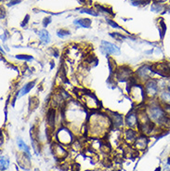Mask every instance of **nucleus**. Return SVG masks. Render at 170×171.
Returning a JSON list of instances; mask_svg holds the SVG:
<instances>
[{
  "instance_id": "19",
  "label": "nucleus",
  "mask_w": 170,
  "mask_h": 171,
  "mask_svg": "<svg viewBox=\"0 0 170 171\" xmlns=\"http://www.w3.org/2000/svg\"><path fill=\"white\" fill-rule=\"evenodd\" d=\"M96 8L98 10H99V12L100 11L101 13H103V14L107 15V16H114V12L111 11V10H109V8H107L106 7H103L101 5H98V4H96L95 5Z\"/></svg>"
},
{
  "instance_id": "27",
  "label": "nucleus",
  "mask_w": 170,
  "mask_h": 171,
  "mask_svg": "<svg viewBox=\"0 0 170 171\" xmlns=\"http://www.w3.org/2000/svg\"><path fill=\"white\" fill-rule=\"evenodd\" d=\"M10 166V161H8L5 156H1V170H5Z\"/></svg>"
},
{
  "instance_id": "29",
  "label": "nucleus",
  "mask_w": 170,
  "mask_h": 171,
  "mask_svg": "<svg viewBox=\"0 0 170 171\" xmlns=\"http://www.w3.org/2000/svg\"><path fill=\"white\" fill-rule=\"evenodd\" d=\"M106 23H108L111 27H113V28H116V29H122V27H120V26L118 25V23H116L115 21L114 20H111L109 18H107L106 19Z\"/></svg>"
},
{
  "instance_id": "35",
  "label": "nucleus",
  "mask_w": 170,
  "mask_h": 171,
  "mask_svg": "<svg viewBox=\"0 0 170 171\" xmlns=\"http://www.w3.org/2000/svg\"><path fill=\"white\" fill-rule=\"evenodd\" d=\"M21 1V0H10V1L8 2V7L14 6V5H16V4H19V3H20Z\"/></svg>"
},
{
  "instance_id": "14",
  "label": "nucleus",
  "mask_w": 170,
  "mask_h": 171,
  "mask_svg": "<svg viewBox=\"0 0 170 171\" xmlns=\"http://www.w3.org/2000/svg\"><path fill=\"white\" fill-rule=\"evenodd\" d=\"M74 23L81 26V27L84 28H89L90 27V25L92 23V21L90 19H87V18H82V19H77V20H74Z\"/></svg>"
},
{
  "instance_id": "37",
  "label": "nucleus",
  "mask_w": 170,
  "mask_h": 171,
  "mask_svg": "<svg viewBox=\"0 0 170 171\" xmlns=\"http://www.w3.org/2000/svg\"><path fill=\"white\" fill-rule=\"evenodd\" d=\"M154 2H158V3H162V4H164V2H167V0H154Z\"/></svg>"
},
{
  "instance_id": "3",
  "label": "nucleus",
  "mask_w": 170,
  "mask_h": 171,
  "mask_svg": "<svg viewBox=\"0 0 170 171\" xmlns=\"http://www.w3.org/2000/svg\"><path fill=\"white\" fill-rule=\"evenodd\" d=\"M130 87L129 89H127L128 93L131 95V97L133 100L137 102L138 103H140L145 102V99L147 98L146 93H145V89L144 87H142L141 85H138V84H130L129 85Z\"/></svg>"
},
{
  "instance_id": "21",
  "label": "nucleus",
  "mask_w": 170,
  "mask_h": 171,
  "mask_svg": "<svg viewBox=\"0 0 170 171\" xmlns=\"http://www.w3.org/2000/svg\"><path fill=\"white\" fill-rule=\"evenodd\" d=\"M78 10H80L81 13H86V14L91 15L94 17L99 16V13L96 12L94 10H92V8H78Z\"/></svg>"
},
{
  "instance_id": "22",
  "label": "nucleus",
  "mask_w": 170,
  "mask_h": 171,
  "mask_svg": "<svg viewBox=\"0 0 170 171\" xmlns=\"http://www.w3.org/2000/svg\"><path fill=\"white\" fill-rule=\"evenodd\" d=\"M55 155H60L61 157H64V156H66L67 152H66V151L61 145L55 144Z\"/></svg>"
},
{
  "instance_id": "13",
  "label": "nucleus",
  "mask_w": 170,
  "mask_h": 171,
  "mask_svg": "<svg viewBox=\"0 0 170 171\" xmlns=\"http://www.w3.org/2000/svg\"><path fill=\"white\" fill-rule=\"evenodd\" d=\"M110 119L111 122L114 125V126H121L123 125V116L117 113L111 112L110 113Z\"/></svg>"
},
{
  "instance_id": "12",
  "label": "nucleus",
  "mask_w": 170,
  "mask_h": 171,
  "mask_svg": "<svg viewBox=\"0 0 170 171\" xmlns=\"http://www.w3.org/2000/svg\"><path fill=\"white\" fill-rule=\"evenodd\" d=\"M148 142H149L148 138H147L146 136L142 135V136H140V137H138L136 139L135 145H136V147L138 149H140V150H144V149H146L147 145H148Z\"/></svg>"
},
{
  "instance_id": "30",
  "label": "nucleus",
  "mask_w": 170,
  "mask_h": 171,
  "mask_svg": "<svg viewBox=\"0 0 170 171\" xmlns=\"http://www.w3.org/2000/svg\"><path fill=\"white\" fill-rule=\"evenodd\" d=\"M16 59L24 60H32L34 58H33V56H29V55H16Z\"/></svg>"
},
{
  "instance_id": "26",
  "label": "nucleus",
  "mask_w": 170,
  "mask_h": 171,
  "mask_svg": "<svg viewBox=\"0 0 170 171\" xmlns=\"http://www.w3.org/2000/svg\"><path fill=\"white\" fill-rule=\"evenodd\" d=\"M110 36L114 38L115 40H117V41H120V40H124V39H126L127 36H124V34H120V33H111L110 34Z\"/></svg>"
},
{
  "instance_id": "38",
  "label": "nucleus",
  "mask_w": 170,
  "mask_h": 171,
  "mask_svg": "<svg viewBox=\"0 0 170 171\" xmlns=\"http://www.w3.org/2000/svg\"><path fill=\"white\" fill-rule=\"evenodd\" d=\"M167 165H168V166H170V156L167 158Z\"/></svg>"
},
{
  "instance_id": "18",
  "label": "nucleus",
  "mask_w": 170,
  "mask_h": 171,
  "mask_svg": "<svg viewBox=\"0 0 170 171\" xmlns=\"http://www.w3.org/2000/svg\"><path fill=\"white\" fill-rule=\"evenodd\" d=\"M34 84H35L34 81L30 82V83H28V84H26V85L21 89V90L20 91V95H19L20 97H21V96H23V95H25V94H27L28 92L34 87Z\"/></svg>"
},
{
  "instance_id": "24",
  "label": "nucleus",
  "mask_w": 170,
  "mask_h": 171,
  "mask_svg": "<svg viewBox=\"0 0 170 171\" xmlns=\"http://www.w3.org/2000/svg\"><path fill=\"white\" fill-rule=\"evenodd\" d=\"M71 34L70 31L69 30H66V29H60L57 31V36L61 37V38H64L66 36H69Z\"/></svg>"
},
{
  "instance_id": "32",
  "label": "nucleus",
  "mask_w": 170,
  "mask_h": 171,
  "mask_svg": "<svg viewBox=\"0 0 170 171\" xmlns=\"http://www.w3.org/2000/svg\"><path fill=\"white\" fill-rule=\"evenodd\" d=\"M163 105V109L167 115V117L170 118V104H162Z\"/></svg>"
},
{
  "instance_id": "31",
  "label": "nucleus",
  "mask_w": 170,
  "mask_h": 171,
  "mask_svg": "<svg viewBox=\"0 0 170 171\" xmlns=\"http://www.w3.org/2000/svg\"><path fill=\"white\" fill-rule=\"evenodd\" d=\"M151 0H131L133 5H145L146 3L150 2Z\"/></svg>"
},
{
  "instance_id": "33",
  "label": "nucleus",
  "mask_w": 170,
  "mask_h": 171,
  "mask_svg": "<svg viewBox=\"0 0 170 171\" xmlns=\"http://www.w3.org/2000/svg\"><path fill=\"white\" fill-rule=\"evenodd\" d=\"M51 23V17H46L43 20V26L44 27H47V26Z\"/></svg>"
},
{
  "instance_id": "15",
  "label": "nucleus",
  "mask_w": 170,
  "mask_h": 171,
  "mask_svg": "<svg viewBox=\"0 0 170 171\" xmlns=\"http://www.w3.org/2000/svg\"><path fill=\"white\" fill-rule=\"evenodd\" d=\"M158 30H159V34H160V39L161 40H163L164 36H165V33H167V23H164V21L163 18H160L159 21V24H158Z\"/></svg>"
},
{
  "instance_id": "16",
  "label": "nucleus",
  "mask_w": 170,
  "mask_h": 171,
  "mask_svg": "<svg viewBox=\"0 0 170 171\" xmlns=\"http://www.w3.org/2000/svg\"><path fill=\"white\" fill-rule=\"evenodd\" d=\"M165 8L162 3H158V2H153L151 4V11H153L155 13H161L162 11H164Z\"/></svg>"
},
{
  "instance_id": "4",
  "label": "nucleus",
  "mask_w": 170,
  "mask_h": 171,
  "mask_svg": "<svg viewBox=\"0 0 170 171\" xmlns=\"http://www.w3.org/2000/svg\"><path fill=\"white\" fill-rule=\"evenodd\" d=\"M154 73L153 72V65L150 64H144L140 66L137 70L136 76H137V80H142L144 83L151 78V76Z\"/></svg>"
},
{
  "instance_id": "8",
  "label": "nucleus",
  "mask_w": 170,
  "mask_h": 171,
  "mask_svg": "<svg viewBox=\"0 0 170 171\" xmlns=\"http://www.w3.org/2000/svg\"><path fill=\"white\" fill-rule=\"evenodd\" d=\"M63 137V139H61V141H60L61 143H64V144H68L71 142L72 141V134L71 132L66 128H61L59 131L57 132V138L58 139H61Z\"/></svg>"
},
{
  "instance_id": "20",
  "label": "nucleus",
  "mask_w": 170,
  "mask_h": 171,
  "mask_svg": "<svg viewBox=\"0 0 170 171\" xmlns=\"http://www.w3.org/2000/svg\"><path fill=\"white\" fill-rule=\"evenodd\" d=\"M125 136H126V139H127V141H134V139H137V133H136V131L131 129V128L126 130V132H125Z\"/></svg>"
},
{
  "instance_id": "10",
  "label": "nucleus",
  "mask_w": 170,
  "mask_h": 171,
  "mask_svg": "<svg viewBox=\"0 0 170 171\" xmlns=\"http://www.w3.org/2000/svg\"><path fill=\"white\" fill-rule=\"evenodd\" d=\"M56 121V110L55 108H50L47 113V123L50 128H54Z\"/></svg>"
},
{
  "instance_id": "28",
  "label": "nucleus",
  "mask_w": 170,
  "mask_h": 171,
  "mask_svg": "<svg viewBox=\"0 0 170 171\" xmlns=\"http://www.w3.org/2000/svg\"><path fill=\"white\" fill-rule=\"evenodd\" d=\"M109 60V69H110V72L111 73H115L116 72V65H115V61L111 59V58H109L108 59Z\"/></svg>"
},
{
  "instance_id": "34",
  "label": "nucleus",
  "mask_w": 170,
  "mask_h": 171,
  "mask_svg": "<svg viewBox=\"0 0 170 171\" xmlns=\"http://www.w3.org/2000/svg\"><path fill=\"white\" fill-rule=\"evenodd\" d=\"M29 18H30V16L27 14V15H26L25 16V18H24V20L23 21H22V23H21V26H22V27H24V26L26 25V24H27L28 23V21H29Z\"/></svg>"
},
{
  "instance_id": "25",
  "label": "nucleus",
  "mask_w": 170,
  "mask_h": 171,
  "mask_svg": "<svg viewBox=\"0 0 170 171\" xmlns=\"http://www.w3.org/2000/svg\"><path fill=\"white\" fill-rule=\"evenodd\" d=\"M18 146H19L20 149H22V150H23L26 153H27V155H30V151H29L27 145H26V144L23 141H22L21 139H18Z\"/></svg>"
},
{
  "instance_id": "1",
  "label": "nucleus",
  "mask_w": 170,
  "mask_h": 171,
  "mask_svg": "<svg viewBox=\"0 0 170 171\" xmlns=\"http://www.w3.org/2000/svg\"><path fill=\"white\" fill-rule=\"evenodd\" d=\"M147 115H148L151 121H153L156 126H160L161 128H164L168 117L165 115L163 109V105L159 100H155L153 103H151L146 108Z\"/></svg>"
},
{
  "instance_id": "5",
  "label": "nucleus",
  "mask_w": 170,
  "mask_h": 171,
  "mask_svg": "<svg viewBox=\"0 0 170 171\" xmlns=\"http://www.w3.org/2000/svg\"><path fill=\"white\" fill-rule=\"evenodd\" d=\"M153 67L154 73L164 78H170V65L168 62H156L153 64Z\"/></svg>"
},
{
  "instance_id": "39",
  "label": "nucleus",
  "mask_w": 170,
  "mask_h": 171,
  "mask_svg": "<svg viewBox=\"0 0 170 171\" xmlns=\"http://www.w3.org/2000/svg\"><path fill=\"white\" fill-rule=\"evenodd\" d=\"M167 89L168 90H170V82H169L168 84H167Z\"/></svg>"
},
{
  "instance_id": "7",
  "label": "nucleus",
  "mask_w": 170,
  "mask_h": 171,
  "mask_svg": "<svg viewBox=\"0 0 170 171\" xmlns=\"http://www.w3.org/2000/svg\"><path fill=\"white\" fill-rule=\"evenodd\" d=\"M101 50L106 54H111V55H119L120 54V49L115 46L114 44H111L107 41H101Z\"/></svg>"
},
{
  "instance_id": "11",
  "label": "nucleus",
  "mask_w": 170,
  "mask_h": 171,
  "mask_svg": "<svg viewBox=\"0 0 170 171\" xmlns=\"http://www.w3.org/2000/svg\"><path fill=\"white\" fill-rule=\"evenodd\" d=\"M159 102L162 104H170V90L167 89H162L158 96Z\"/></svg>"
},
{
  "instance_id": "6",
  "label": "nucleus",
  "mask_w": 170,
  "mask_h": 171,
  "mask_svg": "<svg viewBox=\"0 0 170 171\" xmlns=\"http://www.w3.org/2000/svg\"><path fill=\"white\" fill-rule=\"evenodd\" d=\"M115 78L120 82H125L127 80H130L132 78V71L130 68L127 66H120L116 69Z\"/></svg>"
},
{
  "instance_id": "17",
  "label": "nucleus",
  "mask_w": 170,
  "mask_h": 171,
  "mask_svg": "<svg viewBox=\"0 0 170 171\" xmlns=\"http://www.w3.org/2000/svg\"><path fill=\"white\" fill-rule=\"evenodd\" d=\"M39 37H40V40L43 41L44 43H48L50 41V33L47 32V30H41L39 32Z\"/></svg>"
},
{
  "instance_id": "23",
  "label": "nucleus",
  "mask_w": 170,
  "mask_h": 171,
  "mask_svg": "<svg viewBox=\"0 0 170 171\" xmlns=\"http://www.w3.org/2000/svg\"><path fill=\"white\" fill-rule=\"evenodd\" d=\"M38 100L37 98L35 97H32L30 98V102H29V108H30V111L34 110L35 108L38 106Z\"/></svg>"
},
{
  "instance_id": "36",
  "label": "nucleus",
  "mask_w": 170,
  "mask_h": 171,
  "mask_svg": "<svg viewBox=\"0 0 170 171\" xmlns=\"http://www.w3.org/2000/svg\"><path fill=\"white\" fill-rule=\"evenodd\" d=\"M5 10H4L3 8H1V19H4L5 18Z\"/></svg>"
},
{
  "instance_id": "9",
  "label": "nucleus",
  "mask_w": 170,
  "mask_h": 171,
  "mask_svg": "<svg viewBox=\"0 0 170 171\" xmlns=\"http://www.w3.org/2000/svg\"><path fill=\"white\" fill-rule=\"evenodd\" d=\"M126 124L129 128H133L138 124V113H129L126 116Z\"/></svg>"
},
{
  "instance_id": "40",
  "label": "nucleus",
  "mask_w": 170,
  "mask_h": 171,
  "mask_svg": "<svg viewBox=\"0 0 170 171\" xmlns=\"http://www.w3.org/2000/svg\"><path fill=\"white\" fill-rule=\"evenodd\" d=\"M154 171H161V168H160V166H159V168H156Z\"/></svg>"
},
{
  "instance_id": "2",
  "label": "nucleus",
  "mask_w": 170,
  "mask_h": 171,
  "mask_svg": "<svg viewBox=\"0 0 170 171\" xmlns=\"http://www.w3.org/2000/svg\"><path fill=\"white\" fill-rule=\"evenodd\" d=\"M144 89L147 98L149 99H154L158 97L161 89L159 86V81L155 78H150L149 80H147L144 83Z\"/></svg>"
}]
</instances>
